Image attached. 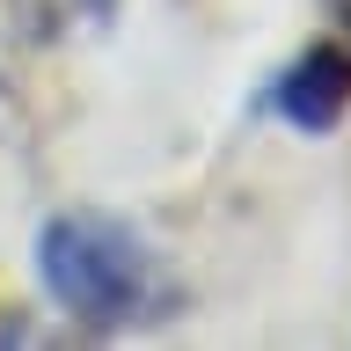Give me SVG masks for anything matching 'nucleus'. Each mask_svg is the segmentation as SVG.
Segmentation results:
<instances>
[{
	"mask_svg": "<svg viewBox=\"0 0 351 351\" xmlns=\"http://www.w3.org/2000/svg\"><path fill=\"white\" fill-rule=\"evenodd\" d=\"M37 278L44 293L88 329H125L132 315H147L161 293V263H154L147 234L117 213L73 205L37 227Z\"/></svg>",
	"mask_w": 351,
	"mask_h": 351,
	"instance_id": "obj_1",
	"label": "nucleus"
},
{
	"mask_svg": "<svg viewBox=\"0 0 351 351\" xmlns=\"http://www.w3.org/2000/svg\"><path fill=\"white\" fill-rule=\"evenodd\" d=\"M263 103L278 110L293 132H307V139L337 132V125H344V110H351V51H344V44H307L300 59L271 81Z\"/></svg>",
	"mask_w": 351,
	"mask_h": 351,
	"instance_id": "obj_2",
	"label": "nucleus"
}]
</instances>
